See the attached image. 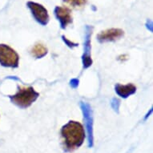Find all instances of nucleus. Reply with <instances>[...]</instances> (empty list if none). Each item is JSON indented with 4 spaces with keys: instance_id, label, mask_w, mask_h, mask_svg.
Here are the masks:
<instances>
[{
    "instance_id": "obj_7",
    "label": "nucleus",
    "mask_w": 153,
    "mask_h": 153,
    "mask_svg": "<svg viewBox=\"0 0 153 153\" xmlns=\"http://www.w3.org/2000/svg\"><path fill=\"white\" fill-rule=\"evenodd\" d=\"M136 90V88L131 83L127 84V85L117 84L116 86V93L123 98H127L129 95H132L133 93H135Z\"/></svg>"
},
{
    "instance_id": "obj_4",
    "label": "nucleus",
    "mask_w": 153,
    "mask_h": 153,
    "mask_svg": "<svg viewBox=\"0 0 153 153\" xmlns=\"http://www.w3.org/2000/svg\"><path fill=\"white\" fill-rule=\"evenodd\" d=\"M27 6L37 22L42 25L48 24L49 21V15L48 10L43 6L34 2H28Z\"/></svg>"
},
{
    "instance_id": "obj_8",
    "label": "nucleus",
    "mask_w": 153,
    "mask_h": 153,
    "mask_svg": "<svg viewBox=\"0 0 153 153\" xmlns=\"http://www.w3.org/2000/svg\"><path fill=\"white\" fill-rule=\"evenodd\" d=\"M48 53V49L42 44H36L31 49V55L35 58L39 59L43 57Z\"/></svg>"
},
{
    "instance_id": "obj_9",
    "label": "nucleus",
    "mask_w": 153,
    "mask_h": 153,
    "mask_svg": "<svg viewBox=\"0 0 153 153\" xmlns=\"http://www.w3.org/2000/svg\"><path fill=\"white\" fill-rule=\"evenodd\" d=\"M63 2L73 7H82L87 3V0H63Z\"/></svg>"
},
{
    "instance_id": "obj_1",
    "label": "nucleus",
    "mask_w": 153,
    "mask_h": 153,
    "mask_svg": "<svg viewBox=\"0 0 153 153\" xmlns=\"http://www.w3.org/2000/svg\"><path fill=\"white\" fill-rule=\"evenodd\" d=\"M63 144L66 151L72 152L83 144L85 140L83 126L76 121H70L61 129Z\"/></svg>"
},
{
    "instance_id": "obj_2",
    "label": "nucleus",
    "mask_w": 153,
    "mask_h": 153,
    "mask_svg": "<svg viewBox=\"0 0 153 153\" xmlns=\"http://www.w3.org/2000/svg\"><path fill=\"white\" fill-rule=\"evenodd\" d=\"M38 96L39 93L36 92L31 87H20L15 95L10 96V100L19 107L25 108L31 105V103L36 100Z\"/></svg>"
},
{
    "instance_id": "obj_6",
    "label": "nucleus",
    "mask_w": 153,
    "mask_h": 153,
    "mask_svg": "<svg viewBox=\"0 0 153 153\" xmlns=\"http://www.w3.org/2000/svg\"><path fill=\"white\" fill-rule=\"evenodd\" d=\"M123 35V31L120 29H108L104 31H102L98 35V39L101 43L109 42V41H115L119 39Z\"/></svg>"
},
{
    "instance_id": "obj_3",
    "label": "nucleus",
    "mask_w": 153,
    "mask_h": 153,
    "mask_svg": "<svg viewBox=\"0 0 153 153\" xmlns=\"http://www.w3.org/2000/svg\"><path fill=\"white\" fill-rule=\"evenodd\" d=\"M19 57L16 51L5 44H0V63L4 67L16 68Z\"/></svg>"
},
{
    "instance_id": "obj_5",
    "label": "nucleus",
    "mask_w": 153,
    "mask_h": 153,
    "mask_svg": "<svg viewBox=\"0 0 153 153\" xmlns=\"http://www.w3.org/2000/svg\"><path fill=\"white\" fill-rule=\"evenodd\" d=\"M55 14L56 18L60 22L62 28H66L70 23H72V16L71 10L67 7H56L55 9Z\"/></svg>"
}]
</instances>
